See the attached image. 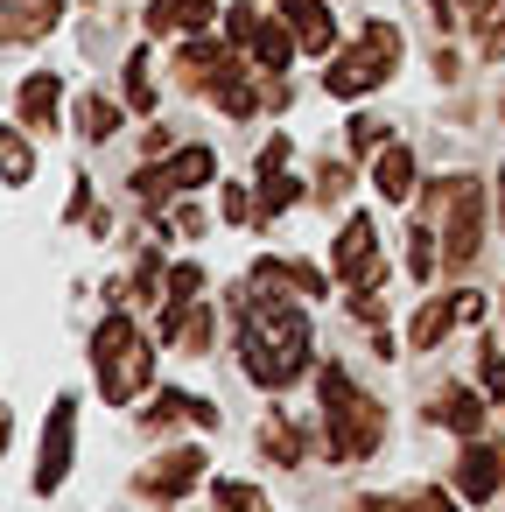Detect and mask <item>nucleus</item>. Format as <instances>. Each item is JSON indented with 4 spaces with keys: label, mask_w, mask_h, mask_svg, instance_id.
I'll list each match as a JSON object with an SVG mask.
<instances>
[{
    "label": "nucleus",
    "mask_w": 505,
    "mask_h": 512,
    "mask_svg": "<svg viewBox=\"0 0 505 512\" xmlns=\"http://www.w3.org/2000/svg\"><path fill=\"white\" fill-rule=\"evenodd\" d=\"M302 365H309V323H302V309L260 302L253 323H246V372L260 386H288Z\"/></svg>",
    "instance_id": "obj_1"
},
{
    "label": "nucleus",
    "mask_w": 505,
    "mask_h": 512,
    "mask_svg": "<svg viewBox=\"0 0 505 512\" xmlns=\"http://www.w3.org/2000/svg\"><path fill=\"white\" fill-rule=\"evenodd\" d=\"M92 358H99V386H106V400H134V393L155 379V351H148V337L134 330V316H120V309L99 323Z\"/></svg>",
    "instance_id": "obj_2"
},
{
    "label": "nucleus",
    "mask_w": 505,
    "mask_h": 512,
    "mask_svg": "<svg viewBox=\"0 0 505 512\" xmlns=\"http://www.w3.org/2000/svg\"><path fill=\"white\" fill-rule=\"evenodd\" d=\"M393 57H400V36H393L386 22H372V29H365V43L323 71V85H330L337 99H358V92H372V85L393 71Z\"/></svg>",
    "instance_id": "obj_3"
},
{
    "label": "nucleus",
    "mask_w": 505,
    "mask_h": 512,
    "mask_svg": "<svg viewBox=\"0 0 505 512\" xmlns=\"http://www.w3.org/2000/svg\"><path fill=\"white\" fill-rule=\"evenodd\" d=\"M71 442H78V400H57V407H50V428H43L36 491H57V484L71 477Z\"/></svg>",
    "instance_id": "obj_4"
},
{
    "label": "nucleus",
    "mask_w": 505,
    "mask_h": 512,
    "mask_svg": "<svg viewBox=\"0 0 505 512\" xmlns=\"http://www.w3.org/2000/svg\"><path fill=\"white\" fill-rule=\"evenodd\" d=\"M64 0H0V43H29L57 22Z\"/></svg>",
    "instance_id": "obj_5"
},
{
    "label": "nucleus",
    "mask_w": 505,
    "mask_h": 512,
    "mask_svg": "<svg viewBox=\"0 0 505 512\" xmlns=\"http://www.w3.org/2000/svg\"><path fill=\"white\" fill-rule=\"evenodd\" d=\"M337 281H351V288L372 281V218L344 225V239H337Z\"/></svg>",
    "instance_id": "obj_6"
},
{
    "label": "nucleus",
    "mask_w": 505,
    "mask_h": 512,
    "mask_svg": "<svg viewBox=\"0 0 505 512\" xmlns=\"http://www.w3.org/2000/svg\"><path fill=\"white\" fill-rule=\"evenodd\" d=\"M498 484H505V449L477 442V449L463 456V491H470V498H491Z\"/></svg>",
    "instance_id": "obj_7"
},
{
    "label": "nucleus",
    "mask_w": 505,
    "mask_h": 512,
    "mask_svg": "<svg viewBox=\"0 0 505 512\" xmlns=\"http://www.w3.org/2000/svg\"><path fill=\"white\" fill-rule=\"evenodd\" d=\"M288 8V22H295V36H302V50H316V57H330V15H323V0H281Z\"/></svg>",
    "instance_id": "obj_8"
},
{
    "label": "nucleus",
    "mask_w": 505,
    "mask_h": 512,
    "mask_svg": "<svg viewBox=\"0 0 505 512\" xmlns=\"http://www.w3.org/2000/svg\"><path fill=\"white\" fill-rule=\"evenodd\" d=\"M372 190H379L386 204H400V197L414 190V155H407V148H386V155L372 162Z\"/></svg>",
    "instance_id": "obj_9"
},
{
    "label": "nucleus",
    "mask_w": 505,
    "mask_h": 512,
    "mask_svg": "<svg viewBox=\"0 0 505 512\" xmlns=\"http://www.w3.org/2000/svg\"><path fill=\"white\" fill-rule=\"evenodd\" d=\"M477 183H456V225H449V260H470L477 253Z\"/></svg>",
    "instance_id": "obj_10"
},
{
    "label": "nucleus",
    "mask_w": 505,
    "mask_h": 512,
    "mask_svg": "<svg viewBox=\"0 0 505 512\" xmlns=\"http://www.w3.org/2000/svg\"><path fill=\"white\" fill-rule=\"evenodd\" d=\"M57 99H64V85H57L50 71H36V78L22 85V120H29V127H50V120H57Z\"/></svg>",
    "instance_id": "obj_11"
},
{
    "label": "nucleus",
    "mask_w": 505,
    "mask_h": 512,
    "mask_svg": "<svg viewBox=\"0 0 505 512\" xmlns=\"http://www.w3.org/2000/svg\"><path fill=\"white\" fill-rule=\"evenodd\" d=\"M211 22V0H155L148 29H204Z\"/></svg>",
    "instance_id": "obj_12"
},
{
    "label": "nucleus",
    "mask_w": 505,
    "mask_h": 512,
    "mask_svg": "<svg viewBox=\"0 0 505 512\" xmlns=\"http://www.w3.org/2000/svg\"><path fill=\"white\" fill-rule=\"evenodd\" d=\"M211 169H218V155H211V148H183L162 176H169V190H204V183H211Z\"/></svg>",
    "instance_id": "obj_13"
},
{
    "label": "nucleus",
    "mask_w": 505,
    "mask_h": 512,
    "mask_svg": "<svg viewBox=\"0 0 505 512\" xmlns=\"http://www.w3.org/2000/svg\"><path fill=\"white\" fill-rule=\"evenodd\" d=\"M197 477H204V456H197V449H176V456L155 470V491H162V498H183Z\"/></svg>",
    "instance_id": "obj_14"
},
{
    "label": "nucleus",
    "mask_w": 505,
    "mask_h": 512,
    "mask_svg": "<svg viewBox=\"0 0 505 512\" xmlns=\"http://www.w3.org/2000/svg\"><path fill=\"white\" fill-rule=\"evenodd\" d=\"M0 176H8V183H29L36 176V155H29V141L15 127H0Z\"/></svg>",
    "instance_id": "obj_15"
},
{
    "label": "nucleus",
    "mask_w": 505,
    "mask_h": 512,
    "mask_svg": "<svg viewBox=\"0 0 505 512\" xmlns=\"http://www.w3.org/2000/svg\"><path fill=\"white\" fill-rule=\"evenodd\" d=\"M253 57H260L267 71H288V57H295V43H288L281 29H253Z\"/></svg>",
    "instance_id": "obj_16"
},
{
    "label": "nucleus",
    "mask_w": 505,
    "mask_h": 512,
    "mask_svg": "<svg viewBox=\"0 0 505 512\" xmlns=\"http://www.w3.org/2000/svg\"><path fill=\"white\" fill-rule=\"evenodd\" d=\"M78 127H85V141H106V134H113V127H120V113H113V106H106V99H99V92H92V99H85V106H78Z\"/></svg>",
    "instance_id": "obj_17"
},
{
    "label": "nucleus",
    "mask_w": 505,
    "mask_h": 512,
    "mask_svg": "<svg viewBox=\"0 0 505 512\" xmlns=\"http://www.w3.org/2000/svg\"><path fill=\"white\" fill-rule=\"evenodd\" d=\"M449 323H456V302H428V309H421V323H414V351H428Z\"/></svg>",
    "instance_id": "obj_18"
},
{
    "label": "nucleus",
    "mask_w": 505,
    "mask_h": 512,
    "mask_svg": "<svg viewBox=\"0 0 505 512\" xmlns=\"http://www.w3.org/2000/svg\"><path fill=\"white\" fill-rule=\"evenodd\" d=\"M477 421H484V400L477 393H449V428L456 435H477Z\"/></svg>",
    "instance_id": "obj_19"
},
{
    "label": "nucleus",
    "mask_w": 505,
    "mask_h": 512,
    "mask_svg": "<svg viewBox=\"0 0 505 512\" xmlns=\"http://www.w3.org/2000/svg\"><path fill=\"white\" fill-rule=\"evenodd\" d=\"M218 512H267L253 484H218Z\"/></svg>",
    "instance_id": "obj_20"
},
{
    "label": "nucleus",
    "mask_w": 505,
    "mask_h": 512,
    "mask_svg": "<svg viewBox=\"0 0 505 512\" xmlns=\"http://www.w3.org/2000/svg\"><path fill=\"white\" fill-rule=\"evenodd\" d=\"M127 99H134L141 113L155 106V85H148V57H134V64H127Z\"/></svg>",
    "instance_id": "obj_21"
},
{
    "label": "nucleus",
    "mask_w": 505,
    "mask_h": 512,
    "mask_svg": "<svg viewBox=\"0 0 505 512\" xmlns=\"http://www.w3.org/2000/svg\"><path fill=\"white\" fill-rule=\"evenodd\" d=\"M288 204H295V183H288V176H274V169H267V190H260V211H267V218H274V211H288Z\"/></svg>",
    "instance_id": "obj_22"
},
{
    "label": "nucleus",
    "mask_w": 505,
    "mask_h": 512,
    "mask_svg": "<svg viewBox=\"0 0 505 512\" xmlns=\"http://www.w3.org/2000/svg\"><path fill=\"white\" fill-rule=\"evenodd\" d=\"M197 288H204L197 267H176V274H169V302H197Z\"/></svg>",
    "instance_id": "obj_23"
},
{
    "label": "nucleus",
    "mask_w": 505,
    "mask_h": 512,
    "mask_svg": "<svg viewBox=\"0 0 505 512\" xmlns=\"http://www.w3.org/2000/svg\"><path fill=\"white\" fill-rule=\"evenodd\" d=\"M267 449H274V456H281V463H295V456H302V435H295V428H281V421H274V428H267Z\"/></svg>",
    "instance_id": "obj_24"
},
{
    "label": "nucleus",
    "mask_w": 505,
    "mask_h": 512,
    "mask_svg": "<svg viewBox=\"0 0 505 512\" xmlns=\"http://www.w3.org/2000/svg\"><path fill=\"white\" fill-rule=\"evenodd\" d=\"M225 29H232V43H253V29H260V22H253V8H232V22H225Z\"/></svg>",
    "instance_id": "obj_25"
},
{
    "label": "nucleus",
    "mask_w": 505,
    "mask_h": 512,
    "mask_svg": "<svg viewBox=\"0 0 505 512\" xmlns=\"http://www.w3.org/2000/svg\"><path fill=\"white\" fill-rule=\"evenodd\" d=\"M379 134H386L379 120H351V141H358V148H379Z\"/></svg>",
    "instance_id": "obj_26"
},
{
    "label": "nucleus",
    "mask_w": 505,
    "mask_h": 512,
    "mask_svg": "<svg viewBox=\"0 0 505 512\" xmlns=\"http://www.w3.org/2000/svg\"><path fill=\"white\" fill-rule=\"evenodd\" d=\"M484 316V295H456V323H477Z\"/></svg>",
    "instance_id": "obj_27"
},
{
    "label": "nucleus",
    "mask_w": 505,
    "mask_h": 512,
    "mask_svg": "<svg viewBox=\"0 0 505 512\" xmlns=\"http://www.w3.org/2000/svg\"><path fill=\"white\" fill-rule=\"evenodd\" d=\"M414 512H456V505H449V498H435V491H421V498H414Z\"/></svg>",
    "instance_id": "obj_28"
},
{
    "label": "nucleus",
    "mask_w": 505,
    "mask_h": 512,
    "mask_svg": "<svg viewBox=\"0 0 505 512\" xmlns=\"http://www.w3.org/2000/svg\"><path fill=\"white\" fill-rule=\"evenodd\" d=\"M8 435H15V421H8V407H0V449H8Z\"/></svg>",
    "instance_id": "obj_29"
},
{
    "label": "nucleus",
    "mask_w": 505,
    "mask_h": 512,
    "mask_svg": "<svg viewBox=\"0 0 505 512\" xmlns=\"http://www.w3.org/2000/svg\"><path fill=\"white\" fill-rule=\"evenodd\" d=\"M491 22H498V29H505V0H491Z\"/></svg>",
    "instance_id": "obj_30"
},
{
    "label": "nucleus",
    "mask_w": 505,
    "mask_h": 512,
    "mask_svg": "<svg viewBox=\"0 0 505 512\" xmlns=\"http://www.w3.org/2000/svg\"><path fill=\"white\" fill-rule=\"evenodd\" d=\"M498 225H505V176H498Z\"/></svg>",
    "instance_id": "obj_31"
},
{
    "label": "nucleus",
    "mask_w": 505,
    "mask_h": 512,
    "mask_svg": "<svg viewBox=\"0 0 505 512\" xmlns=\"http://www.w3.org/2000/svg\"><path fill=\"white\" fill-rule=\"evenodd\" d=\"M435 15H449V8H442V0H435Z\"/></svg>",
    "instance_id": "obj_32"
}]
</instances>
